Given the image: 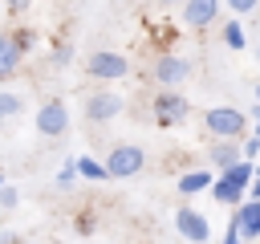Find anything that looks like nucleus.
Masks as SVG:
<instances>
[{"label":"nucleus","instance_id":"f257e3e1","mask_svg":"<svg viewBox=\"0 0 260 244\" xmlns=\"http://www.w3.org/2000/svg\"><path fill=\"white\" fill-rule=\"evenodd\" d=\"M203 126L211 130L215 142H240L244 130H248V118H244L236 106H211V110L203 114Z\"/></svg>","mask_w":260,"mask_h":244},{"label":"nucleus","instance_id":"f03ea898","mask_svg":"<svg viewBox=\"0 0 260 244\" xmlns=\"http://www.w3.org/2000/svg\"><path fill=\"white\" fill-rule=\"evenodd\" d=\"M102 167H106V179H130L146 167V150L142 146H114Z\"/></svg>","mask_w":260,"mask_h":244},{"label":"nucleus","instance_id":"7ed1b4c3","mask_svg":"<svg viewBox=\"0 0 260 244\" xmlns=\"http://www.w3.org/2000/svg\"><path fill=\"white\" fill-rule=\"evenodd\" d=\"M122 110H126V98L114 94V89H98V94L85 98V118H89V122H110V118H118Z\"/></svg>","mask_w":260,"mask_h":244},{"label":"nucleus","instance_id":"20e7f679","mask_svg":"<svg viewBox=\"0 0 260 244\" xmlns=\"http://www.w3.org/2000/svg\"><path fill=\"white\" fill-rule=\"evenodd\" d=\"M37 130L45 134V138H57V134H65V126H69V106L61 102V98H49L41 110H37Z\"/></svg>","mask_w":260,"mask_h":244},{"label":"nucleus","instance_id":"39448f33","mask_svg":"<svg viewBox=\"0 0 260 244\" xmlns=\"http://www.w3.org/2000/svg\"><path fill=\"white\" fill-rule=\"evenodd\" d=\"M85 69H89V77H98V81H118V77L130 73V57H122V53H93Z\"/></svg>","mask_w":260,"mask_h":244},{"label":"nucleus","instance_id":"423d86ee","mask_svg":"<svg viewBox=\"0 0 260 244\" xmlns=\"http://www.w3.org/2000/svg\"><path fill=\"white\" fill-rule=\"evenodd\" d=\"M175 228H179V236L191 240V244H207V240H211V224H207V216H199L195 207H179V211H175Z\"/></svg>","mask_w":260,"mask_h":244},{"label":"nucleus","instance_id":"0eeeda50","mask_svg":"<svg viewBox=\"0 0 260 244\" xmlns=\"http://www.w3.org/2000/svg\"><path fill=\"white\" fill-rule=\"evenodd\" d=\"M24 49H28V33L12 37V33H4V28H0V81H4V77H12V73L20 69Z\"/></svg>","mask_w":260,"mask_h":244},{"label":"nucleus","instance_id":"6e6552de","mask_svg":"<svg viewBox=\"0 0 260 244\" xmlns=\"http://www.w3.org/2000/svg\"><path fill=\"white\" fill-rule=\"evenodd\" d=\"M232 228L244 240H260V199H244L240 207H232Z\"/></svg>","mask_w":260,"mask_h":244},{"label":"nucleus","instance_id":"1a4fd4ad","mask_svg":"<svg viewBox=\"0 0 260 244\" xmlns=\"http://www.w3.org/2000/svg\"><path fill=\"white\" fill-rule=\"evenodd\" d=\"M187 77H191V61H187V57L162 53V57L154 61V81H158V85H179V81H187Z\"/></svg>","mask_w":260,"mask_h":244},{"label":"nucleus","instance_id":"9d476101","mask_svg":"<svg viewBox=\"0 0 260 244\" xmlns=\"http://www.w3.org/2000/svg\"><path fill=\"white\" fill-rule=\"evenodd\" d=\"M187 114H191V102H187L183 94H158V98H154V118H158V126H179Z\"/></svg>","mask_w":260,"mask_h":244},{"label":"nucleus","instance_id":"9b49d317","mask_svg":"<svg viewBox=\"0 0 260 244\" xmlns=\"http://www.w3.org/2000/svg\"><path fill=\"white\" fill-rule=\"evenodd\" d=\"M215 16H219V4L215 0H187L183 4L187 28H207V24H215Z\"/></svg>","mask_w":260,"mask_h":244},{"label":"nucleus","instance_id":"f8f14e48","mask_svg":"<svg viewBox=\"0 0 260 244\" xmlns=\"http://www.w3.org/2000/svg\"><path fill=\"white\" fill-rule=\"evenodd\" d=\"M211 195H215V203H223V207H240L244 203V191L240 187H232L228 179H211V187H207Z\"/></svg>","mask_w":260,"mask_h":244},{"label":"nucleus","instance_id":"ddd939ff","mask_svg":"<svg viewBox=\"0 0 260 244\" xmlns=\"http://www.w3.org/2000/svg\"><path fill=\"white\" fill-rule=\"evenodd\" d=\"M211 163H215L219 171H228L232 163H240V142H215V150H211Z\"/></svg>","mask_w":260,"mask_h":244},{"label":"nucleus","instance_id":"4468645a","mask_svg":"<svg viewBox=\"0 0 260 244\" xmlns=\"http://www.w3.org/2000/svg\"><path fill=\"white\" fill-rule=\"evenodd\" d=\"M219 179H228L232 187L248 191V183H252V163H244V159H240V163H232V167H228V171H223Z\"/></svg>","mask_w":260,"mask_h":244},{"label":"nucleus","instance_id":"2eb2a0df","mask_svg":"<svg viewBox=\"0 0 260 244\" xmlns=\"http://www.w3.org/2000/svg\"><path fill=\"white\" fill-rule=\"evenodd\" d=\"M211 187V175L207 171H187L179 179V195H195V191H207Z\"/></svg>","mask_w":260,"mask_h":244},{"label":"nucleus","instance_id":"dca6fc26","mask_svg":"<svg viewBox=\"0 0 260 244\" xmlns=\"http://www.w3.org/2000/svg\"><path fill=\"white\" fill-rule=\"evenodd\" d=\"M73 171H77L81 179H93V183H102V179H106V167H102L98 159H73Z\"/></svg>","mask_w":260,"mask_h":244},{"label":"nucleus","instance_id":"f3484780","mask_svg":"<svg viewBox=\"0 0 260 244\" xmlns=\"http://www.w3.org/2000/svg\"><path fill=\"white\" fill-rule=\"evenodd\" d=\"M24 110V98L20 94H0V118H16Z\"/></svg>","mask_w":260,"mask_h":244},{"label":"nucleus","instance_id":"a211bd4d","mask_svg":"<svg viewBox=\"0 0 260 244\" xmlns=\"http://www.w3.org/2000/svg\"><path fill=\"white\" fill-rule=\"evenodd\" d=\"M223 41H228V49H244V24H240V20H228Z\"/></svg>","mask_w":260,"mask_h":244},{"label":"nucleus","instance_id":"6ab92c4d","mask_svg":"<svg viewBox=\"0 0 260 244\" xmlns=\"http://www.w3.org/2000/svg\"><path fill=\"white\" fill-rule=\"evenodd\" d=\"M256 155H260V138H252V134H248V138L240 142V159H244V163H252Z\"/></svg>","mask_w":260,"mask_h":244},{"label":"nucleus","instance_id":"aec40b11","mask_svg":"<svg viewBox=\"0 0 260 244\" xmlns=\"http://www.w3.org/2000/svg\"><path fill=\"white\" fill-rule=\"evenodd\" d=\"M73 179H77V171H73V163H65L57 171V187H73Z\"/></svg>","mask_w":260,"mask_h":244},{"label":"nucleus","instance_id":"412c9836","mask_svg":"<svg viewBox=\"0 0 260 244\" xmlns=\"http://www.w3.org/2000/svg\"><path fill=\"white\" fill-rule=\"evenodd\" d=\"M228 8H232L236 16H248V12H256V0H232Z\"/></svg>","mask_w":260,"mask_h":244},{"label":"nucleus","instance_id":"4be33fe9","mask_svg":"<svg viewBox=\"0 0 260 244\" xmlns=\"http://www.w3.org/2000/svg\"><path fill=\"white\" fill-rule=\"evenodd\" d=\"M16 187H0V207H16Z\"/></svg>","mask_w":260,"mask_h":244},{"label":"nucleus","instance_id":"5701e85b","mask_svg":"<svg viewBox=\"0 0 260 244\" xmlns=\"http://www.w3.org/2000/svg\"><path fill=\"white\" fill-rule=\"evenodd\" d=\"M69 57H73V49H69V45H61V49H57V65H69Z\"/></svg>","mask_w":260,"mask_h":244},{"label":"nucleus","instance_id":"b1692460","mask_svg":"<svg viewBox=\"0 0 260 244\" xmlns=\"http://www.w3.org/2000/svg\"><path fill=\"white\" fill-rule=\"evenodd\" d=\"M223 244H240V232H236L232 224H228V232H223Z\"/></svg>","mask_w":260,"mask_h":244},{"label":"nucleus","instance_id":"393cba45","mask_svg":"<svg viewBox=\"0 0 260 244\" xmlns=\"http://www.w3.org/2000/svg\"><path fill=\"white\" fill-rule=\"evenodd\" d=\"M248 199H260V179L252 175V183H248Z\"/></svg>","mask_w":260,"mask_h":244},{"label":"nucleus","instance_id":"a878e982","mask_svg":"<svg viewBox=\"0 0 260 244\" xmlns=\"http://www.w3.org/2000/svg\"><path fill=\"white\" fill-rule=\"evenodd\" d=\"M252 138H260V110H256V126H252Z\"/></svg>","mask_w":260,"mask_h":244},{"label":"nucleus","instance_id":"bb28decb","mask_svg":"<svg viewBox=\"0 0 260 244\" xmlns=\"http://www.w3.org/2000/svg\"><path fill=\"white\" fill-rule=\"evenodd\" d=\"M0 244H12V232H0Z\"/></svg>","mask_w":260,"mask_h":244},{"label":"nucleus","instance_id":"cd10ccee","mask_svg":"<svg viewBox=\"0 0 260 244\" xmlns=\"http://www.w3.org/2000/svg\"><path fill=\"white\" fill-rule=\"evenodd\" d=\"M252 175H256V179H260V163H252Z\"/></svg>","mask_w":260,"mask_h":244},{"label":"nucleus","instance_id":"c85d7f7f","mask_svg":"<svg viewBox=\"0 0 260 244\" xmlns=\"http://www.w3.org/2000/svg\"><path fill=\"white\" fill-rule=\"evenodd\" d=\"M0 187H4V179H0Z\"/></svg>","mask_w":260,"mask_h":244},{"label":"nucleus","instance_id":"c756f323","mask_svg":"<svg viewBox=\"0 0 260 244\" xmlns=\"http://www.w3.org/2000/svg\"><path fill=\"white\" fill-rule=\"evenodd\" d=\"M256 57H260V49H256Z\"/></svg>","mask_w":260,"mask_h":244}]
</instances>
